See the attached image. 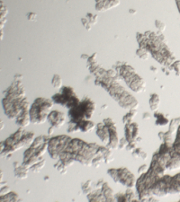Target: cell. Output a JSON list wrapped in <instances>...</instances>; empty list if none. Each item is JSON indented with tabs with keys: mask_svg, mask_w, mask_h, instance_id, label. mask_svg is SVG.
I'll return each mask as SVG.
<instances>
[{
	"mask_svg": "<svg viewBox=\"0 0 180 202\" xmlns=\"http://www.w3.org/2000/svg\"><path fill=\"white\" fill-rule=\"evenodd\" d=\"M36 17H37V15L35 13L31 12V13H28L27 14V19L29 21H35L36 20Z\"/></svg>",
	"mask_w": 180,
	"mask_h": 202,
	"instance_id": "obj_40",
	"label": "cell"
},
{
	"mask_svg": "<svg viewBox=\"0 0 180 202\" xmlns=\"http://www.w3.org/2000/svg\"><path fill=\"white\" fill-rule=\"evenodd\" d=\"M170 69L175 70L176 75H180V61H175L170 66Z\"/></svg>",
	"mask_w": 180,
	"mask_h": 202,
	"instance_id": "obj_30",
	"label": "cell"
},
{
	"mask_svg": "<svg viewBox=\"0 0 180 202\" xmlns=\"http://www.w3.org/2000/svg\"><path fill=\"white\" fill-rule=\"evenodd\" d=\"M53 106L52 99L43 97L37 98L30 107L31 122L34 124H43L48 120L49 113Z\"/></svg>",
	"mask_w": 180,
	"mask_h": 202,
	"instance_id": "obj_1",
	"label": "cell"
},
{
	"mask_svg": "<svg viewBox=\"0 0 180 202\" xmlns=\"http://www.w3.org/2000/svg\"><path fill=\"white\" fill-rule=\"evenodd\" d=\"M30 172L29 168L24 166L23 164L15 169V176L19 180H24L28 177V172Z\"/></svg>",
	"mask_w": 180,
	"mask_h": 202,
	"instance_id": "obj_15",
	"label": "cell"
},
{
	"mask_svg": "<svg viewBox=\"0 0 180 202\" xmlns=\"http://www.w3.org/2000/svg\"><path fill=\"white\" fill-rule=\"evenodd\" d=\"M7 13H8L7 9L5 7H3V5H2V7H1V19L3 17H6V16H7Z\"/></svg>",
	"mask_w": 180,
	"mask_h": 202,
	"instance_id": "obj_42",
	"label": "cell"
},
{
	"mask_svg": "<svg viewBox=\"0 0 180 202\" xmlns=\"http://www.w3.org/2000/svg\"><path fill=\"white\" fill-rule=\"evenodd\" d=\"M102 1H104V0H96V3H99V2H102Z\"/></svg>",
	"mask_w": 180,
	"mask_h": 202,
	"instance_id": "obj_55",
	"label": "cell"
},
{
	"mask_svg": "<svg viewBox=\"0 0 180 202\" xmlns=\"http://www.w3.org/2000/svg\"><path fill=\"white\" fill-rule=\"evenodd\" d=\"M52 84L54 88L60 89L62 87V79L60 75H54L52 79Z\"/></svg>",
	"mask_w": 180,
	"mask_h": 202,
	"instance_id": "obj_21",
	"label": "cell"
},
{
	"mask_svg": "<svg viewBox=\"0 0 180 202\" xmlns=\"http://www.w3.org/2000/svg\"><path fill=\"white\" fill-rule=\"evenodd\" d=\"M128 140L126 139V138L124 137V138H121L120 140H119V149H124V148H126V147H127V145H128Z\"/></svg>",
	"mask_w": 180,
	"mask_h": 202,
	"instance_id": "obj_32",
	"label": "cell"
},
{
	"mask_svg": "<svg viewBox=\"0 0 180 202\" xmlns=\"http://www.w3.org/2000/svg\"><path fill=\"white\" fill-rule=\"evenodd\" d=\"M34 133L33 132H26L25 131L24 132V135L22 136L21 138V140L20 142L25 147V146H31L34 140Z\"/></svg>",
	"mask_w": 180,
	"mask_h": 202,
	"instance_id": "obj_16",
	"label": "cell"
},
{
	"mask_svg": "<svg viewBox=\"0 0 180 202\" xmlns=\"http://www.w3.org/2000/svg\"><path fill=\"white\" fill-rule=\"evenodd\" d=\"M14 165H15V169L20 166V165H19V164H18V162H15V163H14Z\"/></svg>",
	"mask_w": 180,
	"mask_h": 202,
	"instance_id": "obj_50",
	"label": "cell"
},
{
	"mask_svg": "<svg viewBox=\"0 0 180 202\" xmlns=\"http://www.w3.org/2000/svg\"><path fill=\"white\" fill-rule=\"evenodd\" d=\"M87 18L89 20L90 24H91L92 25H94V24H96L97 19H98V16H95V15H93V14H87Z\"/></svg>",
	"mask_w": 180,
	"mask_h": 202,
	"instance_id": "obj_31",
	"label": "cell"
},
{
	"mask_svg": "<svg viewBox=\"0 0 180 202\" xmlns=\"http://www.w3.org/2000/svg\"><path fill=\"white\" fill-rule=\"evenodd\" d=\"M148 53H149V51H147V50H144V49H140V48L136 51L137 56H138L140 58L144 59V60L148 59Z\"/></svg>",
	"mask_w": 180,
	"mask_h": 202,
	"instance_id": "obj_25",
	"label": "cell"
},
{
	"mask_svg": "<svg viewBox=\"0 0 180 202\" xmlns=\"http://www.w3.org/2000/svg\"><path fill=\"white\" fill-rule=\"evenodd\" d=\"M87 199L89 201H92V202H94V201H99V202L105 201V198L103 194L101 188L96 189V190H93L89 194H87Z\"/></svg>",
	"mask_w": 180,
	"mask_h": 202,
	"instance_id": "obj_14",
	"label": "cell"
},
{
	"mask_svg": "<svg viewBox=\"0 0 180 202\" xmlns=\"http://www.w3.org/2000/svg\"><path fill=\"white\" fill-rule=\"evenodd\" d=\"M81 22H82V24H83V26L87 30V31H89L90 29H91V26H92V24H90V22H89V20L87 18V17H85V18H82L81 19Z\"/></svg>",
	"mask_w": 180,
	"mask_h": 202,
	"instance_id": "obj_33",
	"label": "cell"
},
{
	"mask_svg": "<svg viewBox=\"0 0 180 202\" xmlns=\"http://www.w3.org/2000/svg\"><path fill=\"white\" fill-rule=\"evenodd\" d=\"M125 197H126V201H137V199H135L134 198V193L131 190V188H129V189L126 190L125 192Z\"/></svg>",
	"mask_w": 180,
	"mask_h": 202,
	"instance_id": "obj_29",
	"label": "cell"
},
{
	"mask_svg": "<svg viewBox=\"0 0 180 202\" xmlns=\"http://www.w3.org/2000/svg\"><path fill=\"white\" fill-rule=\"evenodd\" d=\"M92 183H93V181H86L84 184H82V190H83V192L85 193V194H89L91 191H93L92 190Z\"/></svg>",
	"mask_w": 180,
	"mask_h": 202,
	"instance_id": "obj_23",
	"label": "cell"
},
{
	"mask_svg": "<svg viewBox=\"0 0 180 202\" xmlns=\"http://www.w3.org/2000/svg\"><path fill=\"white\" fill-rule=\"evenodd\" d=\"M81 58H85V59H88L89 56H87V55H82Z\"/></svg>",
	"mask_w": 180,
	"mask_h": 202,
	"instance_id": "obj_51",
	"label": "cell"
},
{
	"mask_svg": "<svg viewBox=\"0 0 180 202\" xmlns=\"http://www.w3.org/2000/svg\"><path fill=\"white\" fill-rule=\"evenodd\" d=\"M96 110V104L92 99L85 97L75 107L69 110L70 122L78 123L82 120H90Z\"/></svg>",
	"mask_w": 180,
	"mask_h": 202,
	"instance_id": "obj_2",
	"label": "cell"
},
{
	"mask_svg": "<svg viewBox=\"0 0 180 202\" xmlns=\"http://www.w3.org/2000/svg\"><path fill=\"white\" fill-rule=\"evenodd\" d=\"M54 129H55V127L51 126V128L49 129V132H48V135H49V136H52V133H53V131H54Z\"/></svg>",
	"mask_w": 180,
	"mask_h": 202,
	"instance_id": "obj_44",
	"label": "cell"
},
{
	"mask_svg": "<svg viewBox=\"0 0 180 202\" xmlns=\"http://www.w3.org/2000/svg\"><path fill=\"white\" fill-rule=\"evenodd\" d=\"M124 134H125V138L128 140V142H133L136 141V139L138 138V137H140V129H139V125L135 122H131L130 124H126L125 125V129H124Z\"/></svg>",
	"mask_w": 180,
	"mask_h": 202,
	"instance_id": "obj_9",
	"label": "cell"
},
{
	"mask_svg": "<svg viewBox=\"0 0 180 202\" xmlns=\"http://www.w3.org/2000/svg\"><path fill=\"white\" fill-rule=\"evenodd\" d=\"M76 124L78 125L79 131L84 132V133H87V132L91 131L96 127L95 123L93 121H91L90 120H82Z\"/></svg>",
	"mask_w": 180,
	"mask_h": 202,
	"instance_id": "obj_12",
	"label": "cell"
},
{
	"mask_svg": "<svg viewBox=\"0 0 180 202\" xmlns=\"http://www.w3.org/2000/svg\"><path fill=\"white\" fill-rule=\"evenodd\" d=\"M52 99L53 103L62 105L69 110L78 105L80 102V100L76 95L74 89L70 86L61 87L60 91L54 94Z\"/></svg>",
	"mask_w": 180,
	"mask_h": 202,
	"instance_id": "obj_3",
	"label": "cell"
},
{
	"mask_svg": "<svg viewBox=\"0 0 180 202\" xmlns=\"http://www.w3.org/2000/svg\"><path fill=\"white\" fill-rule=\"evenodd\" d=\"M155 26L159 31H164L165 28H166V24L164 23H162L161 21H159V20H156L155 21Z\"/></svg>",
	"mask_w": 180,
	"mask_h": 202,
	"instance_id": "obj_34",
	"label": "cell"
},
{
	"mask_svg": "<svg viewBox=\"0 0 180 202\" xmlns=\"http://www.w3.org/2000/svg\"><path fill=\"white\" fill-rule=\"evenodd\" d=\"M96 135L99 137L101 141L107 146L110 142V133L107 126L105 125L104 122H100L96 125Z\"/></svg>",
	"mask_w": 180,
	"mask_h": 202,
	"instance_id": "obj_10",
	"label": "cell"
},
{
	"mask_svg": "<svg viewBox=\"0 0 180 202\" xmlns=\"http://www.w3.org/2000/svg\"><path fill=\"white\" fill-rule=\"evenodd\" d=\"M48 121L52 126L60 129L64 125L66 121V116L63 112H60L59 111H51L48 116Z\"/></svg>",
	"mask_w": 180,
	"mask_h": 202,
	"instance_id": "obj_8",
	"label": "cell"
},
{
	"mask_svg": "<svg viewBox=\"0 0 180 202\" xmlns=\"http://www.w3.org/2000/svg\"><path fill=\"white\" fill-rule=\"evenodd\" d=\"M104 182H105V181H102V180H101V181H98V182L96 183V187H99V188H101V187H102V185L104 184Z\"/></svg>",
	"mask_w": 180,
	"mask_h": 202,
	"instance_id": "obj_47",
	"label": "cell"
},
{
	"mask_svg": "<svg viewBox=\"0 0 180 202\" xmlns=\"http://www.w3.org/2000/svg\"><path fill=\"white\" fill-rule=\"evenodd\" d=\"M149 119H150V114L145 112V113L143 114V120H149Z\"/></svg>",
	"mask_w": 180,
	"mask_h": 202,
	"instance_id": "obj_45",
	"label": "cell"
},
{
	"mask_svg": "<svg viewBox=\"0 0 180 202\" xmlns=\"http://www.w3.org/2000/svg\"><path fill=\"white\" fill-rule=\"evenodd\" d=\"M9 196H10V201L16 202V201H18L19 199V196L16 192H9Z\"/></svg>",
	"mask_w": 180,
	"mask_h": 202,
	"instance_id": "obj_37",
	"label": "cell"
},
{
	"mask_svg": "<svg viewBox=\"0 0 180 202\" xmlns=\"http://www.w3.org/2000/svg\"><path fill=\"white\" fill-rule=\"evenodd\" d=\"M103 122L105 123V126L108 127L109 133H110V142L106 147L112 150H115L119 147V138H118V133L116 130L115 122L111 118L105 119L103 121Z\"/></svg>",
	"mask_w": 180,
	"mask_h": 202,
	"instance_id": "obj_5",
	"label": "cell"
},
{
	"mask_svg": "<svg viewBox=\"0 0 180 202\" xmlns=\"http://www.w3.org/2000/svg\"><path fill=\"white\" fill-rule=\"evenodd\" d=\"M102 162H105V158H104V155H97L94 160H93V163H92V166H95V167H98L100 165V164Z\"/></svg>",
	"mask_w": 180,
	"mask_h": 202,
	"instance_id": "obj_26",
	"label": "cell"
},
{
	"mask_svg": "<svg viewBox=\"0 0 180 202\" xmlns=\"http://www.w3.org/2000/svg\"><path fill=\"white\" fill-rule=\"evenodd\" d=\"M35 148H34V147H30L28 149H26L25 151V153H24V162L25 161H26V160H28L29 158H31L32 156H34V154H35Z\"/></svg>",
	"mask_w": 180,
	"mask_h": 202,
	"instance_id": "obj_24",
	"label": "cell"
},
{
	"mask_svg": "<svg viewBox=\"0 0 180 202\" xmlns=\"http://www.w3.org/2000/svg\"><path fill=\"white\" fill-rule=\"evenodd\" d=\"M107 172H108V174L113 178V180H114L116 183H118V169H114V168L109 169V170L107 171Z\"/></svg>",
	"mask_w": 180,
	"mask_h": 202,
	"instance_id": "obj_27",
	"label": "cell"
},
{
	"mask_svg": "<svg viewBox=\"0 0 180 202\" xmlns=\"http://www.w3.org/2000/svg\"><path fill=\"white\" fill-rule=\"evenodd\" d=\"M129 12H130V14H131V15L136 14V10H134V9H130V10H129Z\"/></svg>",
	"mask_w": 180,
	"mask_h": 202,
	"instance_id": "obj_49",
	"label": "cell"
},
{
	"mask_svg": "<svg viewBox=\"0 0 180 202\" xmlns=\"http://www.w3.org/2000/svg\"><path fill=\"white\" fill-rule=\"evenodd\" d=\"M176 6H177V8L180 12V0H176Z\"/></svg>",
	"mask_w": 180,
	"mask_h": 202,
	"instance_id": "obj_48",
	"label": "cell"
},
{
	"mask_svg": "<svg viewBox=\"0 0 180 202\" xmlns=\"http://www.w3.org/2000/svg\"><path fill=\"white\" fill-rule=\"evenodd\" d=\"M148 170H149L148 165H147V164H142V165H140V167L138 169V172H139L140 174H142V173L147 172Z\"/></svg>",
	"mask_w": 180,
	"mask_h": 202,
	"instance_id": "obj_38",
	"label": "cell"
},
{
	"mask_svg": "<svg viewBox=\"0 0 180 202\" xmlns=\"http://www.w3.org/2000/svg\"><path fill=\"white\" fill-rule=\"evenodd\" d=\"M0 124H1V129H3V128H4V126H5V125H4V123H3V121H1V123H0Z\"/></svg>",
	"mask_w": 180,
	"mask_h": 202,
	"instance_id": "obj_53",
	"label": "cell"
},
{
	"mask_svg": "<svg viewBox=\"0 0 180 202\" xmlns=\"http://www.w3.org/2000/svg\"><path fill=\"white\" fill-rule=\"evenodd\" d=\"M150 69H151L152 71H154V72H157V68H156V67H150Z\"/></svg>",
	"mask_w": 180,
	"mask_h": 202,
	"instance_id": "obj_52",
	"label": "cell"
},
{
	"mask_svg": "<svg viewBox=\"0 0 180 202\" xmlns=\"http://www.w3.org/2000/svg\"><path fill=\"white\" fill-rule=\"evenodd\" d=\"M136 141H133V142H129L128 143V145H127V147H126V149L128 150V151H133L135 148H137V147H136Z\"/></svg>",
	"mask_w": 180,
	"mask_h": 202,
	"instance_id": "obj_36",
	"label": "cell"
},
{
	"mask_svg": "<svg viewBox=\"0 0 180 202\" xmlns=\"http://www.w3.org/2000/svg\"><path fill=\"white\" fill-rule=\"evenodd\" d=\"M22 79H23V75H16L15 76V80L22 81Z\"/></svg>",
	"mask_w": 180,
	"mask_h": 202,
	"instance_id": "obj_46",
	"label": "cell"
},
{
	"mask_svg": "<svg viewBox=\"0 0 180 202\" xmlns=\"http://www.w3.org/2000/svg\"><path fill=\"white\" fill-rule=\"evenodd\" d=\"M106 107H107V105L105 104V105H104V106H102V109L104 110V109H106Z\"/></svg>",
	"mask_w": 180,
	"mask_h": 202,
	"instance_id": "obj_54",
	"label": "cell"
},
{
	"mask_svg": "<svg viewBox=\"0 0 180 202\" xmlns=\"http://www.w3.org/2000/svg\"><path fill=\"white\" fill-rule=\"evenodd\" d=\"M137 114V110L136 109H132V110H130V112L125 114L122 118V122L126 125V124H130L132 122V120L133 118L136 116Z\"/></svg>",
	"mask_w": 180,
	"mask_h": 202,
	"instance_id": "obj_19",
	"label": "cell"
},
{
	"mask_svg": "<svg viewBox=\"0 0 180 202\" xmlns=\"http://www.w3.org/2000/svg\"><path fill=\"white\" fill-rule=\"evenodd\" d=\"M45 163H46V161H45L44 159L41 160L40 162L36 163L35 164H34L33 166H31V167H30V169H29V170H30V172H34V173L39 172L40 171H42V170L43 169V167H44V165H45Z\"/></svg>",
	"mask_w": 180,
	"mask_h": 202,
	"instance_id": "obj_20",
	"label": "cell"
},
{
	"mask_svg": "<svg viewBox=\"0 0 180 202\" xmlns=\"http://www.w3.org/2000/svg\"><path fill=\"white\" fill-rule=\"evenodd\" d=\"M101 189L105 198V201H108V202L109 201H116L115 195L114 194L113 189L110 188V186L107 182H104V184L101 187Z\"/></svg>",
	"mask_w": 180,
	"mask_h": 202,
	"instance_id": "obj_13",
	"label": "cell"
},
{
	"mask_svg": "<svg viewBox=\"0 0 180 202\" xmlns=\"http://www.w3.org/2000/svg\"><path fill=\"white\" fill-rule=\"evenodd\" d=\"M115 198H116V201H121V202L126 201L125 193H118L117 195H115Z\"/></svg>",
	"mask_w": 180,
	"mask_h": 202,
	"instance_id": "obj_35",
	"label": "cell"
},
{
	"mask_svg": "<svg viewBox=\"0 0 180 202\" xmlns=\"http://www.w3.org/2000/svg\"><path fill=\"white\" fill-rule=\"evenodd\" d=\"M140 157L141 159L145 160V159H147L148 155H147V153H146L145 151H143V150L141 149V151H140Z\"/></svg>",
	"mask_w": 180,
	"mask_h": 202,
	"instance_id": "obj_43",
	"label": "cell"
},
{
	"mask_svg": "<svg viewBox=\"0 0 180 202\" xmlns=\"http://www.w3.org/2000/svg\"><path fill=\"white\" fill-rule=\"evenodd\" d=\"M44 179H45V181H48V179H49V177H45V178H44Z\"/></svg>",
	"mask_w": 180,
	"mask_h": 202,
	"instance_id": "obj_56",
	"label": "cell"
},
{
	"mask_svg": "<svg viewBox=\"0 0 180 202\" xmlns=\"http://www.w3.org/2000/svg\"><path fill=\"white\" fill-rule=\"evenodd\" d=\"M72 138L69 136L62 135L51 138L48 142V153L52 159L59 160L60 154L65 150L68 144Z\"/></svg>",
	"mask_w": 180,
	"mask_h": 202,
	"instance_id": "obj_4",
	"label": "cell"
},
{
	"mask_svg": "<svg viewBox=\"0 0 180 202\" xmlns=\"http://www.w3.org/2000/svg\"><path fill=\"white\" fill-rule=\"evenodd\" d=\"M136 178L132 172H131L127 168H120L118 169V183L128 187L132 188L136 185Z\"/></svg>",
	"mask_w": 180,
	"mask_h": 202,
	"instance_id": "obj_6",
	"label": "cell"
},
{
	"mask_svg": "<svg viewBox=\"0 0 180 202\" xmlns=\"http://www.w3.org/2000/svg\"><path fill=\"white\" fill-rule=\"evenodd\" d=\"M0 192H1V196L2 195H6V194H8L10 192V189L8 186H2L1 187V189H0Z\"/></svg>",
	"mask_w": 180,
	"mask_h": 202,
	"instance_id": "obj_39",
	"label": "cell"
},
{
	"mask_svg": "<svg viewBox=\"0 0 180 202\" xmlns=\"http://www.w3.org/2000/svg\"><path fill=\"white\" fill-rule=\"evenodd\" d=\"M43 143H46L45 142V136H39V137H37V138H34V140L33 144L31 145V147L36 149L40 146H42Z\"/></svg>",
	"mask_w": 180,
	"mask_h": 202,
	"instance_id": "obj_22",
	"label": "cell"
},
{
	"mask_svg": "<svg viewBox=\"0 0 180 202\" xmlns=\"http://www.w3.org/2000/svg\"><path fill=\"white\" fill-rule=\"evenodd\" d=\"M154 117L156 119V125L158 126H167L169 123L168 119L162 113H158V112H155L154 113Z\"/></svg>",
	"mask_w": 180,
	"mask_h": 202,
	"instance_id": "obj_18",
	"label": "cell"
},
{
	"mask_svg": "<svg viewBox=\"0 0 180 202\" xmlns=\"http://www.w3.org/2000/svg\"><path fill=\"white\" fill-rule=\"evenodd\" d=\"M140 151H141V148H135L133 151H131L132 156H133V157H136V158L140 157Z\"/></svg>",
	"mask_w": 180,
	"mask_h": 202,
	"instance_id": "obj_41",
	"label": "cell"
},
{
	"mask_svg": "<svg viewBox=\"0 0 180 202\" xmlns=\"http://www.w3.org/2000/svg\"><path fill=\"white\" fill-rule=\"evenodd\" d=\"M16 124L20 127V128H25L27 127L30 122H31V117H30V108L29 109H25L24 110L21 114L17 117V119L16 120Z\"/></svg>",
	"mask_w": 180,
	"mask_h": 202,
	"instance_id": "obj_11",
	"label": "cell"
},
{
	"mask_svg": "<svg viewBox=\"0 0 180 202\" xmlns=\"http://www.w3.org/2000/svg\"><path fill=\"white\" fill-rule=\"evenodd\" d=\"M159 103H160L159 96L157 93H152L150 95V98H149V107H150V110L152 112H156L158 109Z\"/></svg>",
	"mask_w": 180,
	"mask_h": 202,
	"instance_id": "obj_17",
	"label": "cell"
},
{
	"mask_svg": "<svg viewBox=\"0 0 180 202\" xmlns=\"http://www.w3.org/2000/svg\"><path fill=\"white\" fill-rule=\"evenodd\" d=\"M123 80L134 92H141L145 90V81L137 73Z\"/></svg>",
	"mask_w": 180,
	"mask_h": 202,
	"instance_id": "obj_7",
	"label": "cell"
},
{
	"mask_svg": "<svg viewBox=\"0 0 180 202\" xmlns=\"http://www.w3.org/2000/svg\"><path fill=\"white\" fill-rule=\"evenodd\" d=\"M104 158H105V163L109 164L114 160V156H113V153H112V149H108L106 151V153L104 155Z\"/></svg>",
	"mask_w": 180,
	"mask_h": 202,
	"instance_id": "obj_28",
	"label": "cell"
}]
</instances>
